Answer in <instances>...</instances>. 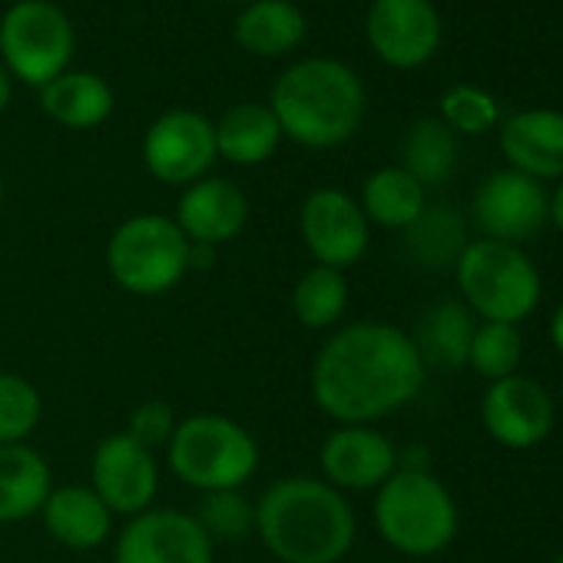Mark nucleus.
I'll return each mask as SVG.
<instances>
[{
  "label": "nucleus",
  "mask_w": 563,
  "mask_h": 563,
  "mask_svg": "<svg viewBox=\"0 0 563 563\" xmlns=\"http://www.w3.org/2000/svg\"><path fill=\"white\" fill-rule=\"evenodd\" d=\"M424 378L411 335L388 322H352L316 355L312 401L339 424H372L415 401Z\"/></svg>",
  "instance_id": "obj_1"
},
{
  "label": "nucleus",
  "mask_w": 563,
  "mask_h": 563,
  "mask_svg": "<svg viewBox=\"0 0 563 563\" xmlns=\"http://www.w3.org/2000/svg\"><path fill=\"white\" fill-rule=\"evenodd\" d=\"M255 533L278 563H339L358 523L345 494L319 477H278L255 504Z\"/></svg>",
  "instance_id": "obj_2"
},
{
  "label": "nucleus",
  "mask_w": 563,
  "mask_h": 563,
  "mask_svg": "<svg viewBox=\"0 0 563 563\" xmlns=\"http://www.w3.org/2000/svg\"><path fill=\"white\" fill-rule=\"evenodd\" d=\"M282 136L306 150L345 146L365 120V84L335 57H306L286 67L268 93Z\"/></svg>",
  "instance_id": "obj_3"
},
{
  "label": "nucleus",
  "mask_w": 563,
  "mask_h": 563,
  "mask_svg": "<svg viewBox=\"0 0 563 563\" xmlns=\"http://www.w3.org/2000/svg\"><path fill=\"white\" fill-rule=\"evenodd\" d=\"M375 527L408 556H434L457 533V504L428 467H398L375 497Z\"/></svg>",
  "instance_id": "obj_4"
},
{
  "label": "nucleus",
  "mask_w": 563,
  "mask_h": 563,
  "mask_svg": "<svg viewBox=\"0 0 563 563\" xmlns=\"http://www.w3.org/2000/svg\"><path fill=\"white\" fill-rule=\"evenodd\" d=\"M454 275L467 309L484 322L517 325L537 309L543 292L533 258L520 245L497 239L467 242L454 262Z\"/></svg>",
  "instance_id": "obj_5"
},
{
  "label": "nucleus",
  "mask_w": 563,
  "mask_h": 563,
  "mask_svg": "<svg viewBox=\"0 0 563 563\" xmlns=\"http://www.w3.org/2000/svg\"><path fill=\"white\" fill-rule=\"evenodd\" d=\"M169 471L192 490H239L258 467L255 438L225 415H192L176 421L166 444Z\"/></svg>",
  "instance_id": "obj_6"
},
{
  "label": "nucleus",
  "mask_w": 563,
  "mask_h": 563,
  "mask_svg": "<svg viewBox=\"0 0 563 563\" xmlns=\"http://www.w3.org/2000/svg\"><path fill=\"white\" fill-rule=\"evenodd\" d=\"M189 239L176 219L159 212L130 216L117 225L107 245L110 278L130 296H166L189 272Z\"/></svg>",
  "instance_id": "obj_7"
},
{
  "label": "nucleus",
  "mask_w": 563,
  "mask_h": 563,
  "mask_svg": "<svg viewBox=\"0 0 563 563\" xmlns=\"http://www.w3.org/2000/svg\"><path fill=\"white\" fill-rule=\"evenodd\" d=\"M77 31L54 0H18L0 18V64L27 87L44 90L70 70Z\"/></svg>",
  "instance_id": "obj_8"
},
{
  "label": "nucleus",
  "mask_w": 563,
  "mask_h": 563,
  "mask_svg": "<svg viewBox=\"0 0 563 563\" xmlns=\"http://www.w3.org/2000/svg\"><path fill=\"white\" fill-rule=\"evenodd\" d=\"M216 159V130L199 110H166L143 136V163L166 186H192Z\"/></svg>",
  "instance_id": "obj_9"
},
{
  "label": "nucleus",
  "mask_w": 563,
  "mask_h": 563,
  "mask_svg": "<svg viewBox=\"0 0 563 563\" xmlns=\"http://www.w3.org/2000/svg\"><path fill=\"white\" fill-rule=\"evenodd\" d=\"M441 14L431 0H375L365 14L372 54L395 70L424 67L441 47Z\"/></svg>",
  "instance_id": "obj_10"
},
{
  "label": "nucleus",
  "mask_w": 563,
  "mask_h": 563,
  "mask_svg": "<svg viewBox=\"0 0 563 563\" xmlns=\"http://www.w3.org/2000/svg\"><path fill=\"white\" fill-rule=\"evenodd\" d=\"M299 232L316 265H329L342 272L368 252L372 225L358 199H352L345 189L325 186L306 196L299 209Z\"/></svg>",
  "instance_id": "obj_11"
},
{
  "label": "nucleus",
  "mask_w": 563,
  "mask_h": 563,
  "mask_svg": "<svg viewBox=\"0 0 563 563\" xmlns=\"http://www.w3.org/2000/svg\"><path fill=\"white\" fill-rule=\"evenodd\" d=\"M117 563H212V540L199 520L176 507H150L123 527Z\"/></svg>",
  "instance_id": "obj_12"
},
{
  "label": "nucleus",
  "mask_w": 563,
  "mask_h": 563,
  "mask_svg": "<svg viewBox=\"0 0 563 563\" xmlns=\"http://www.w3.org/2000/svg\"><path fill=\"white\" fill-rule=\"evenodd\" d=\"M93 494L107 504L110 514L136 517L153 507L159 490V467L153 451L136 444L126 431L110 434L97 444L90 464Z\"/></svg>",
  "instance_id": "obj_13"
},
{
  "label": "nucleus",
  "mask_w": 563,
  "mask_h": 563,
  "mask_svg": "<svg viewBox=\"0 0 563 563\" xmlns=\"http://www.w3.org/2000/svg\"><path fill=\"white\" fill-rule=\"evenodd\" d=\"M547 189L543 183L517 173L500 169L490 173L474 192V219L484 229V239L497 242H523L537 235L547 222Z\"/></svg>",
  "instance_id": "obj_14"
},
{
  "label": "nucleus",
  "mask_w": 563,
  "mask_h": 563,
  "mask_svg": "<svg viewBox=\"0 0 563 563\" xmlns=\"http://www.w3.org/2000/svg\"><path fill=\"white\" fill-rule=\"evenodd\" d=\"M481 418L497 444L527 451L553 431V401L540 382L510 375L490 382L481 401Z\"/></svg>",
  "instance_id": "obj_15"
},
{
  "label": "nucleus",
  "mask_w": 563,
  "mask_h": 563,
  "mask_svg": "<svg viewBox=\"0 0 563 563\" xmlns=\"http://www.w3.org/2000/svg\"><path fill=\"white\" fill-rule=\"evenodd\" d=\"M319 461L335 490H378L398 471V448L368 424H342L325 438Z\"/></svg>",
  "instance_id": "obj_16"
},
{
  "label": "nucleus",
  "mask_w": 563,
  "mask_h": 563,
  "mask_svg": "<svg viewBox=\"0 0 563 563\" xmlns=\"http://www.w3.org/2000/svg\"><path fill=\"white\" fill-rule=\"evenodd\" d=\"M249 222V199L245 192L222 179L202 176L183 189L176 202V225L192 245H222L232 242Z\"/></svg>",
  "instance_id": "obj_17"
},
{
  "label": "nucleus",
  "mask_w": 563,
  "mask_h": 563,
  "mask_svg": "<svg viewBox=\"0 0 563 563\" xmlns=\"http://www.w3.org/2000/svg\"><path fill=\"white\" fill-rule=\"evenodd\" d=\"M500 153L510 169L543 183L563 179V113L530 107L500 123Z\"/></svg>",
  "instance_id": "obj_18"
},
{
  "label": "nucleus",
  "mask_w": 563,
  "mask_h": 563,
  "mask_svg": "<svg viewBox=\"0 0 563 563\" xmlns=\"http://www.w3.org/2000/svg\"><path fill=\"white\" fill-rule=\"evenodd\" d=\"M309 21L292 0H252L232 24V41L252 57H286L302 47Z\"/></svg>",
  "instance_id": "obj_19"
},
{
  "label": "nucleus",
  "mask_w": 563,
  "mask_h": 563,
  "mask_svg": "<svg viewBox=\"0 0 563 563\" xmlns=\"http://www.w3.org/2000/svg\"><path fill=\"white\" fill-rule=\"evenodd\" d=\"M41 517L51 537L70 550H97L100 543H107L113 523V514L93 494V487H80V484L54 487Z\"/></svg>",
  "instance_id": "obj_20"
},
{
  "label": "nucleus",
  "mask_w": 563,
  "mask_h": 563,
  "mask_svg": "<svg viewBox=\"0 0 563 563\" xmlns=\"http://www.w3.org/2000/svg\"><path fill=\"white\" fill-rule=\"evenodd\" d=\"M44 113L67 130H97L110 120L113 87L93 70H67L41 90Z\"/></svg>",
  "instance_id": "obj_21"
},
{
  "label": "nucleus",
  "mask_w": 563,
  "mask_h": 563,
  "mask_svg": "<svg viewBox=\"0 0 563 563\" xmlns=\"http://www.w3.org/2000/svg\"><path fill=\"white\" fill-rule=\"evenodd\" d=\"M212 130L216 156L232 166H258L275 156L278 143L286 140L268 103H235L212 123Z\"/></svg>",
  "instance_id": "obj_22"
},
{
  "label": "nucleus",
  "mask_w": 563,
  "mask_h": 563,
  "mask_svg": "<svg viewBox=\"0 0 563 563\" xmlns=\"http://www.w3.org/2000/svg\"><path fill=\"white\" fill-rule=\"evenodd\" d=\"M54 490L51 464L27 444L0 448V523H18L44 510Z\"/></svg>",
  "instance_id": "obj_23"
},
{
  "label": "nucleus",
  "mask_w": 563,
  "mask_h": 563,
  "mask_svg": "<svg viewBox=\"0 0 563 563\" xmlns=\"http://www.w3.org/2000/svg\"><path fill=\"white\" fill-rule=\"evenodd\" d=\"M368 225H382V229H408L428 206L424 199V186L405 173L401 166H382L375 169L365 186H362V199H358Z\"/></svg>",
  "instance_id": "obj_24"
},
{
  "label": "nucleus",
  "mask_w": 563,
  "mask_h": 563,
  "mask_svg": "<svg viewBox=\"0 0 563 563\" xmlns=\"http://www.w3.org/2000/svg\"><path fill=\"white\" fill-rule=\"evenodd\" d=\"M457 166V140L441 117H421L401 143V169L411 173L424 189L451 179Z\"/></svg>",
  "instance_id": "obj_25"
},
{
  "label": "nucleus",
  "mask_w": 563,
  "mask_h": 563,
  "mask_svg": "<svg viewBox=\"0 0 563 563\" xmlns=\"http://www.w3.org/2000/svg\"><path fill=\"white\" fill-rule=\"evenodd\" d=\"M405 232L408 252L428 268H454L467 245V225L454 206H424V212Z\"/></svg>",
  "instance_id": "obj_26"
},
{
  "label": "nucleus",
  "mask_w": 563,
  "mask_h": 563,
  "mask_svg": "<svg viewBox=\"0 0 563 563\" xmlns=\"http://www.w3.org/2000/svg\"><path fill=\"white\" fill-rule=\"evenodd\" d=\"M474 316L457 306V302H441L434 306L418 329V352L424 358V365H441V368H461L467 365V352H471V339H474Z\"/></svg>",
  "instance_id": "obj_27"
},
{
  "label": "nucleus",
  "mask_w": 563,
  "mask_h": 563,
  "mask_svg": "<svg viewBox=\"0 0 563 563\" xmlns=\"http://www.w3.org/2000/svg\"><path fill=\"white\" fill-rule=\"evenodd\" d=\"M349 309V278L339 268L316 265L292 289V312L309 332H322L342 322Z\"/></svg>",
  "instance_id": "obj_28"
},
{
  "label": "nucleus",
  "mask_w": 563,
  "mask_h": 563,
  "mask_svg": "<svg viewBox=\"0 0 563 563\" xmlns=\"http://www.w3.org/2000/svg\"><path fill=\"white\" fill-rule=\"evenodd\" d=\"M523 358V339L517 325L507 322H481L474 329L471 339V352H467V365L487 378V382H500L517 375Z\"/></svg>",
  "instance_id": "obj_29"
},
{
  "label": "nucleus",
  "mask_w": 563,
  "mask_h": 563,
  "mask_svg": "<svg viewBox=\"0 0 563 563\" xmlns=\"http://www.w3.org/2000/svg\"><path fill=\"white\" fill-rule=\"evenodd\" d=\"M44 401L41 391L14 372H0V448L24 444L41 424Z\"/></svg>",
  "instance_id": "obj_30"
},
{
  "label": "nucleus",
  "mask_w": 563,
  "mask_h": 563,
  "mask_svg": "<svg viewBox=\"0 0 563 563\" xmlns=\"http://www.w3.org/2000/svg\"><path fill=\"white\" fill-rule=\"evenodd\" d=\"M500 120V107L497 100L474 84H454L451 90H444L441 97V123L451 133H464V136H484L494 130V123Z\"/></svg>",
  "instance_id": "obj_31"
},
{
  "label": "nucleus",
  "mask_w": 563,
  "mask_h": 563,
  "mask_svg": "<svg viewBox=\"0 0 563 563\" xmlns=\"http://www.w3.org/2000/svg\"><path fill=\"white\" fill-rule=\"evenodd\" d=\"M209 540H239L255 530V504H249L239 490H212L202 494L199 514H192Z\"/></svg>",
  "instance_id": "obj_32"
},
{
  "label": "nucleus",
  "mask_w": 563,
  "mask_h": 563,
  "mask_svg": "<svg viewBox=\"0 0 563 563\" xmlns=\"http://www.w3.org/2000/svg\"><path fill=\"white\" fill-rule=\"evenodd\" d=\"M173 431H176V415H173V408L166 401H146V405H140L130 415V428H126V434L136 444H143L146 451H153L159 444H169Z\"/></svg>",
  "instance_id": "obj_33"
},
{
  "label": "nucleus",
  "mask_w": 563,
  "mask_h": 563,
  "mask_svg": "<svg viewBox=\"0 0 563 563\" xmlns=\"http://www.w3.org/2000/svg\"><path fill=\"white\" fill-rule=\"evenodd\" d=\"M547 219L563 232V179H560V186L553 189V196L547 199Z\"/></svg>",
  "instance_id": "obj_34"
},
{
  "label": "nucleus",
  "mask_w": 563,
  "mask_h": 563,
  "mask_svg": "<svg viewBox=\"0 0 563 563\" xmlns=\"http://www.w3.org/2000/svg\"><path fill=\"white\" fill-rule=\"evenodd\" d=\"M11 97H14V80L11 74L4 70V64H0V113H4L11 107Z\"/></svg>",
  "instance_id": "obj_35"
},
{
  "label": "nucleus",
  "mask_w": 563,
  "mask_h": 563,
  "mask_svg": "<svg viewBox=\"0 0 563 563\" xmlns=\"http://www.w3.org/2000/svg\"><path fill=\"white\" fill-rule=\"evenodd\" d=\"M550 342H553V349L563 355V306L553 312V319H550Z\"/></svg>",
  "instance_id": "obj_36"
},
{
  "label": "nucleus",
  "mask_w": 563,
  "mask_h": 563,
  "mask_svg": "<svg viewBox=\"0 0 563 563\" xmlns=\"http://www.w3.org/2000/svg\"><path fill=\"white\" fill-rule=\"evenodd\" d=\"M0 206H4V176H0Z\"/></svg>",
  "instance_id": "obj_37"
},
{
  "label": "nucleus",
  "mask_w": 563,
  "mask_h": 563,
  "mask_svg": "<svg viewBox=\"0 0 563 563\" xmlns=\"http://www.w3.org/2000/svg\"><path fill=\"white\" fill-rule=\"evenodd\" d=\"M225 4H242L245 8V4H252V0H225Z\"/></svg>",
  "instance_id": "obj_38"
},
{
  "label": "nucleus",
  "mask_w": 563,
  "mask_h": 563,
  "mask_svg": "<svg viewBox=\"0 0 563 563\" xmlns=\"http://www.w3.org/2000/svg\"><path fill=\"white\" fill-rule=\"evenodd\" d=\"M553 563H563V553H560V556H556V560H553Z\"/></svg>",
  "instance_id": "obj_39"
},
{
  "label": "nucleus",
  "mask_w": 563,
  "mask_h": 563,
  "mask_svg": "<svg viewBox=\"0 0 563 563\" xmlns=\"http://www.w3.org/2000/svg\"><path fill=\"white\" fill-rule=\"evenodd\" d=\"M368 4H375V0H368Z\"/></svg>",
  "instance_id": "obj_40"
},
{
  "label": "nucleus",
  "mask_w": 563,
  "mask_h": 563,
  "mask_svg": "<svg viewBox=\"0 0 563 563\" xmlns=\"http://www.w3.org/2000/svg\"><path fill=\"white\" fill-rule=\"evenodd\" d=\"M560 395H563V388H560Z\"/></svg>",
  "instance_id": "obj_41"
}]
</instances>
